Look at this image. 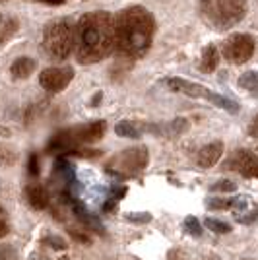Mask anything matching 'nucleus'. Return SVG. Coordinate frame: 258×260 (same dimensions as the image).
<instances>
[{"instance_id":"nucleus-1","label":"nucleus","mask_w":258,"mask_h":260,"mask_svg":"<svg viewBox=\"0 0 258 260\" xmlns=\"http://www.w3.org/2000/svg\"><path fill=\"white\" fill-rule=\"evenodd\" d=\"M115 18L109 12H87L76 23L74 53L82 64H93L115 51Z\"/></svg>"},{"instance_id":"nucleus-2","label":"nucleus","mask_w":258,"mask_h":260,"mask_svg":"<svg viewBox=\"0 0 258 260\" xmlns=\"http://www.w3.org/2000/svg\"><path fill=\"white\" fill-rule=\"evenodd\" d=\"M155 22L153 16L142 6H130L115 18V51L128 58H140L150 51Z\"/></svg>"},{"instance_id":"nucleus-3","label":"nucleus","mask_w":258,"mask_h":260,"mask_svg":"<svg viewBox=\"0 0 258 260\" xmlns=\"http://www.w3.org/2000/svg\"><path fill=\"white\" fill-rule=\"evenodd\" d=\"M200 10L210 25L225 31L247 16V0H202Z\"/></svg>"},{"instance_id":"nucleus-4","label":"nucleus","mask_w":258,"mask_h":260,"mask_svg":"<svg viewBox=\"0 0 258 260\" xmlns=\"http://www.w3.org/2000/svg\"><path fill=\"white\" fill-rule=\"evenodd\" d=\"M76 41V27L68 20H56L45 27L43 49L54 60H64L72 53Z\"/></svg>"},{"instance_id":"nucleus-5","label":"nucleus","mask_w":258,"mask_h":260,"mask_svg":"<svg viewBox=\"0 0 258 260\" xmlns=\"http://www.w3.org/2000/svg\"><path fill=\"white\" fill-rule=\"evenodd\" d=\"M165 84L169 89L177 91V93H183V95H188V98H198V99H206V101H212L217 107H221L223 111L231 113V115H237L239 111V105H237L233 99H227L219 93H215L212 89L204 87L202 84H196V82H190V80H184V78H167Z\"/></svg>"},{"instance_id":"nucleus-6","label":"nucleus","mask_w":258,"mask_h":260,"mask_svg":"<svg viewBox=\"0 0 258 260\" xmlns=\"http://www.w3.org/2000/svg\"><path fill=\"white\" fill-rule=\"evenodd\" d=\"M148 159H150L148 150L144 146H134V148H128L115 155L107 167L111 173L118 175V177H134L146 169Z\"/></svg>"},{"instance_id":"nucleus-7","label":"nucleus","mask_w":258,"mask_h":260,"mask_svg":"<svg viewBox=\"0 0 258 260\" xmlns=\"http://www.w3.org/2000/svg\"><path fill=\"white\" fill-rule=\"evenodd\" d=\"M254 47H256V43L250 35L237 33V35H231L223 45V56L233 64H243V62L252 58Z\"/></svg>"},{"instance_id":"nucleus-8","label":"nucleus","mask_w":258,"mask_h":260,"mask_svg":"<svg viewBox=\"0 0 258 260\" xmlns=\"http://www.w3.org/2000/svg\"><path fill=\"white\" fill-rule=\"evenodd\" d=\"M72 78H74V68L72 66H49L39 74V84L45 91L58 93L64 87H68Z\"/></svg>"},{"instance_id":"nucleus-9","label":"nucleus","mask_w":258,"mask_h":260,"mask_svg":"<svg viewBox=\"0 0 258 260\" xmlns=\"http://www.w3.org/2000/svg\"><path fill=\"white\" fill-rule=\"evenodd\" d=\"M229 167L243 177H258V157L250 150H237L231 155Z\"/></svg>"},{"instance_id":"nucleus-10","label":"nucleus","mask_w":258,"mask_h":260,"mask_svg":"<svg viewBox=\"0 0 258 260\" xmlns=\"http://www.w3.org/2000/svg\"><path fill=\"white\" fill-rule=\"evenodd\" d=\"M221 155H223V142L215 140V142H210V144H206L204 148H200V152L196 155V161L200 167H214L215 163L221 159Z\"/></svg>"},{"instance_id":"nucleus-11","label":"nucleus","mask_w":258,"mask_h":260,"mask_svg":"<svg viewBox=\"0 0 258 260\" xmlns=\"http://www.w3.org/2000/svg\"><path fill=\"white\" fill-rule=\"evenodd\" d=\"M25 194H27V200H29L31 208H35V210H45V208H49V204H51L49 190L45 188L43 184H29L27 190H25Z\"/></svg>"},{"instance_id":"nucleus-12","label":"nucleus","mask_w":258,"mask_h":260,"mask_svg":"<svg viewBox=\"0 0 258 260\" xmlns=\"http://www.w3.org/2000/svg\"><path fill=\"white\" fill-rule=\"evenodd\" d=\"M105 128H107V124H105V120H95V122H89L86 126H80L78 130V136H80V140L82 144L86 146V144H91V142H97L103 134H105Z\"/></svg>"},{"instance_id":"nucleus-13","label":"nucleus","mask_w":258,"mask_h":260,"mask_svg":"<svg viewBox=\"0 0 258 260\" xmlns=\"http://www.w3.org/2000/svg\"><path fill=\"white\" fill-rule=\"evenodd\" d=\"M35 72V60L29 56H22V58H16L10 66V74L16 80H25Z\"/></svg>"},{"instance_id":"nucleus-14","label":"nucleus","mask_w":258,"mask_h":260,"mask_svg":"<svg viewBox=\"0 0 258 260\" xmlns=\"http://www.w3.org/2000/svg\"><path fill=\"white\" fill-rule=\"evenodd\" d=\"M217 62H219V53H217V47L215 45H206L204 51H202V56H200V70L210 74L217 68Z\"/></svg>"},{"instance_id":"nucleus-15","label":"nucleus","mask_w":258,"mask_h":260,"mask_svg":"<svg viewBox=\"0 0 258 260\" xmlns=\"http://www.w3.org/2000/svg\"><path fill=\"white\" fill-rule=\"evenodd\" d=\"M115 132L118 136H124V138H140L142 126L138 122H132V120H120L115 126Z\"/></svg>"},{"instance_id":"nucleus-16","label":"nucleus","mask_w":258,"mask_h":260,"mask_svg":"<svg viewBox=\"0 0 258 260\" xmlns=\"http://www.w3.org/2000/svg\"><path fill=\"white\" fill-rule=\"evenodd\" d=\"M239 86L243 87V89H247V91H250L252 95H258V74H254V72L243 74V76L239 78Z\"/></svg>"},{"instance_id":"nucleus-17","label":"nucleus","mask_w":258,"mask_h":260,"mask_svg":"<svg viewBox=\"0 0 258 260\" xmlns=\"http://www.w3.org/2000/svg\"><path fill=\"white\" fill-rule=\"evenodd\" d=\"M206 228L212 229L214 233H219V235H223V233H229V231H231V225H229V223L219 221V219H214V217H208V219H206Z\"/></svg>"},{"instance_id":"nucleus-18","label":"nucleus","mask_w":258,"mask_h":260,"mask_svg":"<svg viewBox=\"0 0 258 260\" xmlns=\"http://www.w3.org/2000/svg\"><path fill=\"white\" fill-rule=\"evenodd\" d=\"M233 198H212V200H208V208H212V210H227V208L233 206Z\"/></svg>"},{"instance_id":"nucleus-19","label":"nucleus","mask_w":258,"mask_h":260,"mask_svg":"<svg viewBox=\"0 0 258 260\" xmlns=\"http://www.w3.org/2000/svg\"><path fill=\"white\" fill-rule=\"evenodd\" d=\"M184 229L190 233V235H194V237H198L200 233H202V228H200V223H198V219L192 216H188L186 219H184Z\"/></svg>"},{"instance_id":"nucleus-20","label":"nucleus","mask_w":258,"mask_h":260,"mask_svg":"<svg viewBox=\"0 0 258 260\" xmlns=\"http://www.w3.org/2000/svg\"><path fill=\"white\" fill-rule=\"evenodd\" d=\"M43 243L45 245H49V247H53L54 250H64L66 249V243L60 237H56V235H49V237H45Z\"/></svg>"},{"instance_id":"nucleus-21","label":"nucleus","mask_w":258,"mask_h":260,"mask_svg":"<svg viewBox=\"0 0 258 260\" xmlns=\"http://www.w3.org/2000/svg\"><path fill=\"white\" fill-rule=\"evenodd\" d=\"M237 186L235 183H231V181H217V183L212 186V190H215V192H233Z\"/></svg>"},{"instance_id":"nucleus-22","label":"nucleus","mask_w":258,"mask_h":260,"mask_svg":"<svg viewBox=\"0 0 258 260\" xmlns=\"http://www.w3.org/2000/svg\"><path fill=\"white\" fill-rule=\"evenodd\" d=\"M8 217H6V212H4V208L0 206V239L6 237L8 235Z\"/></svg>"},{"instance_id":"nucleus-23","label":"nucleus","mask_w":258,"mask_h":260,"mask_svg":"<svg viewBox=\"0 0 258 260\" xmlns=\"http://www.w3.org/2000/svg\"><path fill=\"white\" fill-rule=\"evenodd\" d=\"M27 171L31 177H37L39 175V157H37V153H31L29 155V167H27Z\"/></svg>"},{"instance_id":"nucleus-24","label":"nucleus","mask_w":258,"mask_h":260,"mask_svg":"<svg viewBox=\"0 0 258 260\" xmlns=\"http://www.w3.org/2000/svg\"><path fill=\"white\" fill-rule=\"evenodd\" d=\"M0 260H16L14 249L8 245H0Z\"/></svg>"},{"instance_id":"nucleus-25","label":"nucleus","mask_w":258,"mask_h":260,"mask_svg":"<svg viewBox=\"0 0 258 260\" xmlns=\"http://www.w3.org/2000/svg\"><path fill=\"white\" fill-rule=\"evenodd\" d=\"M128 221H136V223H146L151 219V214H128L126 216Z\"/></svg>"},{"instance_id":"nucleus-26","label":"nucleus","mask_w":258,"mask_h":260,"mask_svg":"<svg viewBox=\"0 0 258 260\" xmlns=\"http://www.w3.org/2000/svg\"><path fill=\"white\" fill-rule=\"evenodd\" d=\"M167 260H188V256H186L181 249H173V250H169Z\"/></svg>"},{"instance_id":"nucleus-27","label":"nucleus","mask_w":258,"mask_h":260,"mask_svg":"<svg viewBox=\"0 0 258 260\" xmlns=\"http://www.w3.org/2000/svg\"><path fill=\"white\" fill-rule=\"evenodd\" d=\"M70 235L78 241V243H91V239L87 237L86 233H82V231H78V229H70Z\"/></svg>"},{"instance_id":"nucleus-28","label":"nucleus","mask_w":258,"mask_h":260,"mask_svg":"<svg viewBox=\"0 0 258 260\" xmlns=\"http://www.w3.org/2000/svg\"><path fill=\"white\" fill-rule=\"evenodd\" d=\"M250 134H252L254 138H258V117H254L252 124H250Z\"/></svg>"},{"instance_id":"nucleus-29","label":"nucleus","mask_w":258,"mask_h":260,"mask_svg":"<svg viewBox=\"0 0 258 260\" xmlns=\"http://www.w3.org/2000/svg\"><path fill=\"white\" fill-rule=\"evenodd\" d=\"M41 2H45V4H54V6H58V4H62L64 0H41Z\"/></svg>"},{"instance_id":"nucleus-30","label":"nucleus","mask_w":258,"mask_h":260,"mask_svg":"<svg viewBox=\"0 0 258 260\" xmlns=\"http://www.w3.org/2000/svg\"><path fill=\"white\" fill-rule=\"evenodd\" d=\"M206 260H219V258H217L215 254H212V256H208V258H206Z\"/></svg>"},{"instance_id":"nucleus-31","label":"nucleus","mask_w":258,"mask_h":260,"mask_svg":"<svg viewBox=\"0 0 258 260\" xmlns=\"http://www.w3.org/2000/svg\"><path fill=\"white\" fill-rule=\"evenodd\" d=\"M31 260H41V258H39V256H37V254H33V256H31Z\"/></svg>"},{"instance_id":"nucleus-32","label":"nucleus","mask_w":258,"mask_h":260,"mask_svg":"<svg viewBox=\"0 0 258 260\" xmlns=\"http://www.w3.org/2000/svg\"><path fill=\"white\" fill-rule=\"evenodd\" d=\"M245 260H248V258H245Z\"/></svg>"}]
</instances>
